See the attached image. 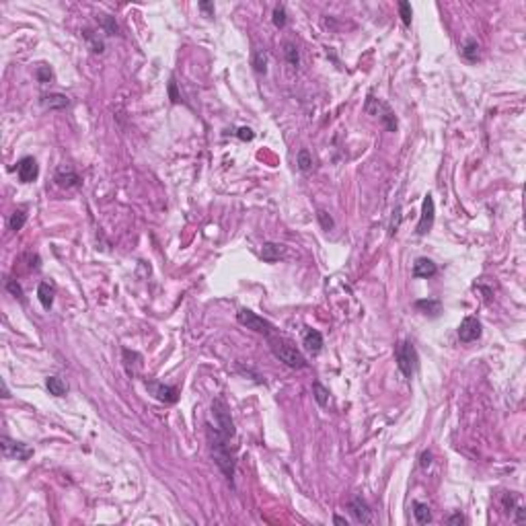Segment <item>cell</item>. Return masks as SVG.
I'll return each instance as SVG.
<instances>
[{"label": "cell", "instance_id": "6da1fadb", "mask_svg": "<svg viewBox=\"0 0 526 526\" xmlns=\"http://www.w3.org/2000/svg\"><path fill=\"white\" fill-rule=\"evenodd\" d=\"M206 434H208V442H210V452L216 466L224 473V477L232 483L234 477V452L231 450V438L226 434H222L218 428H212L210 423H206Z\"/></svg>", "mask_w": 526, "mask_h": 526}, {"label": "cell", "instance_id": "7a4b0ae2", "mask_svg": "<svg viewBox=\"0 0 526 526\" xmlns=\"http://www.w3.org/2000/svg\"><path fill=\"white\" fill-rule=\"evenodd\" d=\"M267 339H270V347H272L274 356L280 362H284L288 368H306V366H309L306 358L296 350L294 343L284 339V337H274V335H270Z\"/></svg>", "mask_w": 526, "mask_h": 526}, {"label": "cell", "instance_id": "3957f363", "mask_svg": "<svg viewBox=\"0 0 526 526\" xmlns=\"http://www.w3.org/2000/svg\"><path fill=\"white\" fill-rule=\"evenodd\" d=\"M364 111L368 115H372V117H380V122L386 126V130L397 132V117L391 111V107L386 103H382L380 99L368 95V99H366V103H364Z\"/></svg>", "mask_w": 526, "mask_h": 526}, {"label": "cell", "instance_id": "277c9868", "mask_svg": "<svg viewBox=\"0 0 526 526\" xmlns=\"http://www.w3.org/2000/svg\"><path fill=\"white\" fill-rule=\"evenodd\" d=\"M395 358H397V366H399V370L403 372L405 379H411L415 364H418V352H415L413 343L401 341L395 350Z\"/></svg>", "mask_w": 526, "mask_h": 526}, {"label": "cell", "instance_id": "5b68a950", "mask_svg": "<svg viewBox=\"0 0 526 526\" xmlns=\"http://www.w3.org/2000/svg\"><path fill=\"white\" fill-rule=\"evenodd\" d=\"M236 319H239V323H241L243 327H247V329H251V331H255V333H263L265 337H270V335L274 333L272 323H270V321H265L263 316L255 315V313L249 311V309H241L239 313H236Z\"/></svg>", "mask_w": 526, "mask_h": 526}, {"label": "cell", "instance_id": "8992f818", "mask_svg": "<svg viewBox=\"0 0 526 526\" xmlns=\"http://www.w3.org/2000/svg\"><path fill=\"white\" fill-rule=\"evenodd\" d=\"M212 413L216 418V423H218V430L222 434H226L228 438L234 436V423H232V418H231V411H228V405L224 399H214L212 403Z\"/></svg>", "mask_w": 526, "mask_h": 526}, {"label": "cell", "instance_id": "52a82bcc", "mask_svg": "<svg viewBox=\"0 0 526 526\" xmlns=\"http://www.w3.org/2000/svg\"><path fill=\"white\" fill-rule=\"evenodd\" d=\"M2 444V454L6 456V459H17V461H27V459H31L33 456V448H29V446H25L23 442H15L11 440L8 436H2V440H0Z\"/></svg>", "mask_w": 526, "mask_h": 526}, {"label": "cell", "instance_id": "ba28073f", "mask_svg": "<svg viewBox=\"0 0 526 526\" xmlns=\"http://www.w3.org/2000/svg\"><path fill=\"white\" fill-rule=\"evenodd\" d=\"M434 216H436V204H434V197L428 193L423 197V204H421V218H420V224H418V234H428L434 226Z\"/></svg>", "mask_w": 526, "mask_h": 526}, {"label": "cell", "instance_id": "9c48e42d", "mask_svg": "<svg viewBox=\"0 0 526 526\" xmlns=\"http://www.w3.org/2000/svg\"><path fill=\"white\" fill-rule=\"evenodd\" d=\"M146 389L152 393L154 399L163 401V403H177V399H179V391H177L175 386L161 384V382H156V380H148L146 382Z\"/></svg>", "mask_w": 526, "mask_h": 526}, {"label": "cell", "instance_id": "30bf717a", "mask_svg": "<svg viewBox=\"0 0 526 526\" xmlns=\"http://www.w3.org/2000/svg\"><path fill=\"white\" fill-rule=\"evenodd\" d=\"M479 337H481V323L475 319V316L463 319V323L459 327V339L464 343H471L475 339H479Z\"/></svg>", "mask_w": 526, "mask_h": 526}, {"label": "cell", "instance_id": "8fae6325", "mask_svg": "<svg viewBox=\"0 0 526 526\" xmlns=\"http://www.w3.org/2000/svg\"><path fill=\"white\" fill-rule=\"evenodd\" d=\"M17 175H19V179H21V183H33L39 175V167L35 163V158L33 156L21 158L17 165Z\"/></svg>", "mask_w": 526, "mask_h": 526}, {"label": "cell", "instance_id": "7c38bea8", "mask_svg": "<svg viewBox=\"0 0 526 526\" xmlns=\"http://www.w3.org/2000/svg\"><path fill=\"white\" fill-rule=\"evenodd\" d=\"M350 512L356 518V522H360V524H370L372 522V510H370V505L366 504V500L362 498V495H356V498L350 502Z\"/></svg>", "mask_w": 526, "mask_h": 526}, {"label": "cell", "instance_id": "4fadbf2b", "mask_svg": "<svg viewBox=\"0 0 526 526\" xmlns=\"http://www.w3.org/2000/svg\"><path fill=\"white\" fill-rule=\"evenodd\" d=\"M302 345L306 347V352H311L313 356H316V354L323 350V335L316 331V329L306 327L304 333H302Z\"/></svg>", "mask_w": 526, "mask_h": 526}, {"label": "cell", "instance_id": "5bb4252c", "mask_svg": "<svg viewBox=\"0 0 526 526\" xmlns=\"http://www.w3.org/2000/svg\"><path fill=\"white\" fill-rule=\"evenodd\" d=\"M56 181H58V185H60V187H76L78 183H81V177L76 175V171H74L72 167L62 165L56 171Z\"/></svg>", "mask_w": 526, "mask_h": 526}, {"label": "cell", "instance_id": "9a60e30c", "mask_svg": "<svg viewBox=\"0 0 526 526\" xmlns=\"http://www.w3.org/2000/svg\"><path fill=\"white\" fill-rule=\"evenodd\" d=\"M436 272H438V267H436V263L432 259H428V257H420V259L413 263L415 277H432V275H436Z\"/></svg>", "mask_w": 526, "mask_h": 526}, {"label": "cell", "instance_id": "2e32d148", "mask_svg": "<svg viewBox=\"0 0 526 526\" xmlns=\"http://www.w3.org/2000/svg\"><path fill=\"white\" fill-rule=\"evenodd\" d=\"M54 296H56V288L52 284H47V282L39 284V288H37V298H39V302H42V306H43L45 311L52 309Z\"/></svg>", "mask_w": 526, "mask_h": 526}, {"label": "cell", "instance_id": "e0dca14e", "mask_svg": "<svg viewBox=\"0 0 526 526\" xmlns=\"http://www.w3.org/2000/svg\"><path fill=\"white\" fill-rule=\"evenodd\" d=\"M282 253H284V247L277 245V243H265L263 249H261V257H263V261H267V263H275L282 257Z\"/></svg>", "mask_w": 526, "mask_h": 526}, {"label": "cell", "instance_id": "ac0fdd59", "mask_svg": "<svg viewBox=\"0 0 526 526\" xmlns=\"http://www.w3.org/2000/svg\"><path fill=\"white\" fill-rule=\"evenodd\" d=\"M45 386H47L49 395H54V397H66V393H68L66 382L62 379H58V376H49L45 380Z\"/></svg>", "mask_w": 526, "mask_h": 526}, {"label": "cell", "instance_id": "d6986e66", "mask_svg": "<svg viewBox=\"0 0 526 526\" xmlns=\"http://www.w3.org/2000/svg\"><path fill=\"white\" fill-rule=\"evenodd\" d=\"M42 103L45 105V107H49V109H64V107H68V97L66 95H60V93H54V95H43V99H42Z\"/></svg>", "mask_w": 526, "mask_h": 526}, {"label": "cell", "instance_id": "ffe728a7", "mask_svg": "<svg viewBox=\"0 0 526 526\" xmlns=\"http://www.w3.org/2000/svg\"><path fill=\"white\" fill-rule=\"evenodd\" d=\"M413 516H415V520H418L420 524H430L432 522V512L428 508V504L413 502Z\"/></svg>", "mask_w": 526, "mask_h": 526}, {"label": "cell", "instance_id": "44dd1931", "mask_svg": "<svg viewBox=\"0 0 526 526\" xmlns=\"http://www.w3.org/2000/svg\"><path fill=\"white\" fill-rule=\"evenodd\" d=\"M463 56L469 62H477L479 60V43L475 42V39H469V42L464 43V47H463Z\"/></svg>", "mask_w": 526, "mask_h": 526}, {"label": "cell", "instance_id": "7402d4cb", "mask_svg": "<svg viewBox=\"0 0 526 526\" xmlns=\"http://www.w3.org/2000/svg\"><path fill=\"white\" fill-rule=\"evenodd\" d=\"M253 68H255V72H259V74L267 72V54L263 49H257L253 54Z\"/></svg>", "mask_w": 526, "mask_h": 526}, {"label": "cell", "instance_id": "603a6c76", "mask_svg": "<svg viewBox=\"0 0 526 526\" xmlns=\"http://www.w3.org/2000/svg\"><path fill=\"white\" fill-rule=\"evenodd\" d=\"M313 393H315L316 403H319L321 407H327V405H329V391H327L321 382H315V384H313Z\"/></svg>", "mask_w": 526, "mask_h": 526}, {"label": "cell", "instance_id": "cb8c5ba5", "mask_svg": "<svg viewBox=\"0 0 526 526\" xmlns=\"http://www.w3.org/2000/svg\"><path fill=\"white\" fill-rule=\"evenodd\" d=\"M25 222H27V214L23 210H17L11 218H8V226H11V231H15V232L21 231V228L25 226Z\"/></svg>", "mask_w": 526, "mask_h": 526}, {"label": "cell", "instance_id": "d4e9b609", "mask_svg": "<svg viewBox=\"0 0 526 526\" xmlns=\"http://www.w3.org/2000/svg\"><path fill=\"white\" fill-rule=\"evenodd\" d=\"M415 309H420L423 311L425 315H438L440 313V302L438 300H418L415 302Z\"/></svg>", "mask_w": 526, "mask_h": 526}, {"label": "cell", "instance_id": "484cf974", "mask_svg": "<svg viewBox=\"0 0 526 526\" xmlns=\"http://www.w3.org/2000/svg\"><path fill=\"white\" fill-rule=\"evenodd\" d=\"M296 163H298V168L302 173H309L311 171V167H313V158H311V154H309V150H302L298 152V158H296Z\"/></svg>", "mask_w": 526, "mask_h": 526}, {"label": "cell", "instance_id": "4316f807", "mask_svg": "<svg viewBox=\"0 0 526 526\" xmlns=\"http://www.w3.org/2000/svg\"><path fill=\"white\" fill-rule=\"evenodd\" d=\"M35 76H37V81L39 83H52L54 81V72H52V68L42 64V66H37V70H35Z\"/></svg>", "mask_w": 526, "mask_h": 526}, {"label": "cell", "instance_id": "83f0119b", "mask_svg": "<svg viewBox=\"0 0 526 526\" xmlns=\"http://www.w3.org/2000/svg\"><path fill=\"white\" fill-rule=\"evenodd\" d=\"M284 54H286V60L290 62L292 66H298V64H300L298 49H296V45H294V43H286V45H284Z\"/></svg>", "mask_w": 526, "mask_h": 526}, {"label": "cell", "instance_id": "f1b7e54d", "mask_svg": "<svg viewBox=\"0 0 526 526\" xmlns=\"http://www.w3.org/2000/svg\"><path fill=\"white\" fill-rule=\"evenodd\" d=\"M399 15H401V21L405 27L411 25V17H413V11H411V4L409 2H399Z\"/></svg>", "mask_w": 526, "mask_h": 526}, {"label": "cell", "instance_id": "f546056e", "mask_svg": "<svg viewBox=\"0 0 526 526\" xmlns=\"http://www.w3.org/2000/svg\"><path fill=\"white\" fill-rule=\"evenodd\" d=\"M272 21H274V25H275V27H280V29L286 25L288 17H286V8H284L282 4L274 8V17H272Z\"/></svg>", "mask_w": 526, "mask_h": 526}, {"label": "cell", "instance_id": "4dcf8cb0", "mask_svg": "<svg viewBox=\"0 0 526 526\" xmlns=\"http://www.w3.org/2000/svg\"><path fill=\"white\" fill-rule=\"evenodd\" d=\"M84 37L88 39V43H91V47H93V52L95 54H101L103 52V42L101 39H99V35H93V31H84Z\"/></svg>", "mask_w": 526, "mask_h": 526}, {"label": "cell", "instance_id": "1f68e13d", "mask_svg": "<svg viewBox=\"0 0 526 526\" xmlns=\"http://www.w3.org/2000/svg\"><path fill=\"white\" fill-rule=\"evenodd\" d=\"M6 290L11 292L15 298L23 300V288H21V284H19L17 280H6Z\"/></svg>", "mask_w": 526, "mask_h": 526}, {"label": "cell", "instance_id": "d6a6232c", "mask_svg": "<svg viewBox=\"0 0 526 526\" xmlns=\"http://www.w3.org/2000/svg\"><path fill=\"white\" fill-rule=\"evenodd\" d=\"M316 218H319V222H321V226H323V231H331V228H333V218L327 214L325 210H319V212H316Z\"/></svg>", "mask_w": 526, "mask_h": 526}, {"label": "cell", "instance_id": "836d02e7", "mask_svg": "<svg viewBox=\"0 0 526 526\" xmlns=\"http://www.w3.org/2000/svg\"><path fill=\"white\" fill-rule=\"evenodd\" d=\"M101 23H103V27H105V31L109 33V35H115L117 33V23L113 21L111 17H107V15H103L101 17Z\"/></svg>", "mask_w": 526, "mask_h": 526}, {"label": "cell", "instance_id": "e575fe53", "mask_svg": "<svg viewBox=\"0 0 526 526\" xmlns=\"http://www.w3.org/2000/svg\"><path fill=\"white\" fill-rule=\"evenodd\" d=\"M236 136H239V140H243V142H249V140H253V138H255V134H253L251 127H239Z\"/></svg>", "mask_w": 526, "mask_h": 526}, {"label": "cell", "instance_id": "d590c367", "mask_svg": "<svg viewBox=\"0 0 526 526\" xmlns=\"http://www.w3.org/2000/svg\"><path fill=\"white\" fill-rule=\"evenodd\" d=\"M504 508H505V512H514V508H516V495H512V493H505L504 495Z\"/></svg>", "mask_w": 526, "mask_h": 526}, {"label": "cell", "instance_id": "8d00e7d4", "mask_svg": "<svg viewBox=\"0 0 526 526\" xmlns=\"http://www.w3.org/2000/svg\"><path fill=\"white\" fill-rule=\"evenodd\" d=\"M168 95H171V101H173V103H179V101H181L179 93H177V84H175V81L168 83Z\"/></svg>", "mask_w": 526, "mask_h": 526}, {"label": "cell", "instance_id": "74e56055", "mask_svg": "<svg viewBox=\"0 0 526 526\" xmlns=\"http://www.w3.org/2000/svg\"><path fill=\"white\" fill-rule=\"evenodd\" d=\"M393 222H391V234L397 232V228H399V220H401V208H397V210L393 212Z\"/></svg>", "mask_w": 526, "mask_h": 526}, {"label": "cell", "instance_id": "f35d334b", "mask_svg": "<svg viewBox=\"0 0 526 526\" xmlns=\"http://www.w3.org/2000/svg\"><path fill=\"white\" fill-rule=\"evenodd\" d=\"M420 464L423 466V469H425V466H430V464H432V452H430V450H425V452H421V459H420Z\"/></svg>", "mask_w": 526, "mask_h": 526}, {"label": "cell", "instance_id": "ab89813d", "mask_svg": "<svg viewBox=\"0 0 526 526\" xmlns=\"http://www.w3.org/2000/svg\"><path fill=\"white\" fill-rule=\"evenodd\" d=\"M446 522H448V524H464V518H463L461 514H452V516H450V518L446 520Z\"/></svg>", "mask_w": 526, "mask_h": 526}, {"label": "cell", "instance_id": "60d3db41", "mask_svg": "<svg viewBox=\"0 0 526 526\" xmlns=\"http://www.w3.org/2000/svg\"><path fill=\"white\" fill-rule=\"evenodd\" d=\"M200 8L208 15H214V4H210V2H200Z\"/></svg>", "mask_w": 526, "mask_h": 526}, {"label": "cell", "instance_id": "b9f144b4", "mask_svg": "<svg viewBox=\"0 0 526 526\" xmlns=\"http://www.w3.org/2000/svg\"><path fill=\"white\" fill-rule=\"evenodd\" d=\"M333 522H335V524H339V526H347V520H345V518H341V516H335Z\"/></svg>", "mask_w": 526, "mask_h": 526}, {"label": "cell", "instance_id": "7bdbcfd3", "mask_svg": "<svg viewBox=\"0 0 526 526\" xmlns=\"http://www.w3.org/2000/svg\"><path fill=\"white\" fill-rule=\"evenodd\" d=\"M2 397H4V399H8V397H11V395H8V389H6V382H4V380H2Z\"/></svg>", "mask_w": 526, "mask_h": 526}]
</instances>
